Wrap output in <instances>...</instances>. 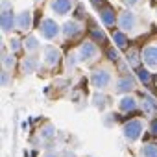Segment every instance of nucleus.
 <instances>
[{"label":"nucleus","mask_w":157,"mask_h":157,"mask_svg":"<svg viewBox=\"0 0 157 157\" xmlns=\"http://www.w3.org/2000/svg\"><path fill=\"white\" fill-rule=\"evenodd\" d=\"M91 102H93V105H94L98 111H105V109H107V105H109V98H107L102 91H96V93L93 94Z\"/></svg>","instance_id":"nucleus-14"},{"label":"nucleus","mask_w":157,"mask_h":157,"mask_svg":"<svg viewBox=\"0 0 157 157\" xmlns=\"http://www.w3.org/2000/svg\"><path fill=\"white\" fill-rule=\"evenodd\" d=\"M102 122H104V126H105V128H113V126L118 122V117H117L115 113H111V115H105V117L102 118Z\"/></svg>","instance_id":"nucleus-24"},{"label":"nucleus","mask_w":157,"mask_h":157,"mask_svg":"<svg viewBox=\"0 0 157 157\" xmlns=\"http://www.w3.org/2000/svg\"><path fill=\"white\" fill-rule=\"evenodd\" d=\"M83 157H93V155H83Z\"/></svg>","instance_id":"nucleus-37"},{"label":"nucleus","mask_w":157,"mask_h":157,"mask_svg":"<svg viewBox=\"0 0 157 157\" xmlns=\"http://www.w3.org/2000/svg\"><path fill=\"white\" fill-rule=\"evenodd\" d=\"M150 133H151V135H157V118H153V120L150 122Z\"/></svg>","instance_id":"nucleus-30"},{"label":"nucleus","mask_w":157,"mask_h":157,"mask_svg":"<svg viewBox=\"0 0 157 157\" xmlns=\"http://www.w3.org/2000/svg\"><path fill=\"white\" fill-rule=\"evenodd\" d=\"M100 21L104 26H113L117 22V13L111 6H102L100 8Z\"/></svg>","instance_id":"nucleus-12"},{"label":"nucleus","mask_w":157,"mask_h":157,"mask_svg":"<svg viewBox=\"0 0 157 157\" xmlns=\"http://www.w3.org/2000/svg\"><path fill=\"white\" fill-rule=\"evenodd\" d=\"M155 13H157V11H155Z\"/></svg>","instance_id":"nucleus-39"},{"label":"nucleus","mask_w":157,"mask_h":157,"mask_svg":"<svg viewBox=\"0 0 157 157\" xmlns=\"http://www.w3.org/2000/svg\"><path fill=\"white\" fill-rule=\"evenodd\" d=\"M37 67H39V59L35 56H26L22 59V72L24 74H32Z\"/></svg>","instance_id":"nucleus-16"},{"label":"nucleus","mask_w":157,"mask_h":157,"mask_svg":"<svg viewBox=\"0 0 157 157\" xmlns=\"http://www.w3.org/2000/svg\"><path fill=\"white\" fill-rule=\"evenodd\" d=\"M113 41H115L117 48H120V50H126V48H128V37H126V32H122V30H115V32H113Z\"/></svg>","instance_id":"nucleus-18"},{"label":"nucleus","mask_w":157,"mask_h":157,"mask_svg":"<svg viewBox=\"0 0 157 157\" xmlns=\"http://www.w3.org/2000/svg\"><path fill=\"white\" fill-rule=\"evenodd\" d=\"M44 157H61V155H59L57 151H46V153H44Z\"/></svg>","instance_id":"nucleus-34"},{"label":"nucleus","mask_w":157,"mask_h":157,"mask_svg":"<svg viewBox=\"0 0 157 157\" xmlns=\"http://www.w3.org/2000/svg\"><path fill=\"white\" fill-rule=\"evenodd\" d=\"M54 133H56V128H54L52 124H46V126L41 129V137H43V139H52Z\"/></svg>","instance_id":"nucleus-25"},{"label":"nucleus","mask_w":157,"mask_h":157,"mask_svg":"<svg viewBox=\"0 0 157 157\" xmlns=\"http://www.w3.org/2000/svg\"><path fill=\"white\" fill-rule=\"evenodd\" d=\"M35 2H41V0H35Z\"/></svg>","instance_id":"nucleus-38"},{"label":"nucleus","mask_w":157,"mask_h":157,"mask_svg":"<svg viewBox=\"0 0 157 157\" xmlns=\"http://www.w3.org/2000/svg\"><path fill=\"white\" fill-rule=\"evenodd\" d=\"M39 46H41V43H39V39H37L35 35H28V37H26V41H24V48H26L30 54L37 52Z\"/></svg>","instance_id":"nucleus-19"},{"label":"nucleus","mask_w":157,"mask_h":157,"mask_svg":"<svg viewBox=\"0 0 157 157\" xmlns=\"http://www.w3.org/2000/svg\"><path fill=\"white\" fill-rule=\"evenodd\" d=\"M118 109H120L122 113H129V111L137 109V98H135V96H131V94L124 96V98L118 102Z\"/></svg>","instance_id":"nucleus-15"},{"label":"nucleus","mask_w":157,"mask_h":157,"mask_svg":"<svg viewBox=\"0 0 157 157\" xmlns=\"http://www.w3.org/2000/svg\"><path fill=\"white\" fill-rule=\"evenodd\" d=\"M120 2L124 4V6H128V8H131V6H135L139 0H120Z\"/></svg>","instance_id":"nucleus-32"},{"label":"nucleus","mask_w":157,"mask_h":157,"mask_svg":"<svg viewBox=\"0 0 157 157\" xmlns=\"http://www.w3.org/2000/svg\"><path fill=\"white\" fill-rule=\"evenodd\" d=\"M8 83H10V72L4 68V70H2V85L8 87Z\"/></svg>","instance_id":"nucleus-29"},{"label":"nucleus","mask_w":157,"mask_h":157,"mask_svg":"<svg viewBox=\"0 0 157 157\" xmlns=\"http://www.w3.org/2000/svg\"><path fill=\"white\" fill-rule=\"evenodd\" d=\"M2 65L4 68H13L15 67V56L13 54H6V50H2Z\"/></svg>","instance_id":"nucleus-22"},{"label":"nucleus","mask_w":157,"mask_h":157,"mask_svg":"<svg viewBox=\"0 0 157 157\" xmlns=\"http://www.w3.org/2000/svg\"><path fill=\"white\" fill-rule=\"evenodd\" d=\"M91 37L96 41V43H105V33L100 30V28H91Z\"/></svg>","instance_id":"nucleus-23"},{"label":"nucleus","mask_w":157,"mask_h":157,"mask_svg":"<svg viewBox=\"0 0 157 157\" xmlns=\"http://www.w3.org/2000/svg\"><path fill=\"white\" fill-rule=\"evenodd\" d=\"M74 8V0H50V10L57 17H65L72 11Z\"/></svg>","instance_id":"nucleus-8"},{"label":"nucleus","mask_w":157,"mask_h":157,"mask_svg":"<svg viewBox=\"0 0 157 157\" xmlns=\"http://www.w3.org/2000/svg\"><path fill=\"white\" fill-rule=\"evenodd\" d=\"M8 10H13L11 2H10V0H2V11H8Z\"/></svg>","instance_id":"nucleus-31"},{"label":"nucleus","mask_w":157,"mask_h":157,"mask_svg":"<svg viewBox=\"0 0 157 157\" xmlns=\"http://www.w3.org/2000/svg\"><path fill=\"white\" fill-rule=\"evenodd\" d=\"M142 131H144V124H142L140 120H137V118L128 120V122L124 124V128H122V135H124V139L129 140V142L139 140V139L142 137Z\"/></svg>","instance_id":"nucleus-3"},{"label":"nucleus","mask_w":157,"mask_h":157,"mask_svg":"<svg viewBox=\"0 0 157 157\" xmlns=\"http://www.w3.org/2000/svg\"><path fill=\"white\" fill-rule=\"evenodd\" d=\"M142 157H157V142H148L140 148Z\"/></svg>","instance_id":"nucleus-20"},{"label":"nucleus","mask_w":157,"mask_h":157,"mask_svg":"<svg viewBox=\"0 0 157 157\" xmlns=\"http://www.w3.org/2000/svg\"><path fill=\"white\" fill-rule=\"evenodd\" d=\"M142 111H144L146 115H153V113L157 111V102L153 100V96L144 94V98H142Z\"/></svg>","instance_id":"nucleus-17"},{"label":"nucleus","mask_w":157,"mask_h":157,"mask_svg":"<svg viewBox=\"0 0 157 157\" xmlns=\"http://www.w3.org/2000/svg\"><path fill=\"white\" fill-rule=\"evenodd\" d=\"M61 157H76V153L74 151H70V150H67V151H63V155Z\"/></svg>","instance_id":"nucleus-35"},{"label":"nucleus","mask_w":157,"mask_h":157,"mask_svg":"<svg viewBox=\"0 0 157 157\" xmlns=\"http://www.w3.org/2000/svg\"><path fill=\"white\" fill-rule=\"evenodd\" d=\"M118 26L122 32H135L137 30V15L129 10L122 11L118 15Z\"/></svg>","instance_id":"nucleus-4"},{"label":"nucleus","mask_w":157,"mask_h":157,"mask_svg":"<svg viewBox=\"0 0 157 157\" xmlns=\"http://www.w3.org/2000/svg\"><path fill=\"white\" fill-rule=\"evenodd\" d=\"M111 80H113V74L109 68H96L93 74H91V83L96 91H104L111 85Z\"/></svg>","instance_id":"nucleus-2"},{"label":"nucleus","mask_w":157,"mask_h":157,"mask_svg":"<svg viewBox=\"0 0 157 157\" xmlns=\"http://www.w3.org/2000/svg\"><path fill=\"white\" fill-rule=\"evenodd\" d=\"M137 78L142 85H148L151 82V72L148 68H137Z\"/></svg>","instance_id":"nucleus-21"},{"label":"nucleus","mask_w":157,"mask_h":157,"mask_svg":"<svg viewBox=\"0 0 157 157\" xmlns=\"http://www.w3.org/2000/svg\"><path fill=\"white\" fill-rule=\"evenodd\" d=\"M10 48H11V54L19 52V50H21V41H19L17 37H13V39L10 41Z\"/></svg>","instance_id":"nucleus-28"},{"label":"nucleus","mask_w":157,"mask_h":157,"mask_svg":"<svg viewBox=\"0 0 157 157\" xmlns=\"http://www.w3.org/2000/svg\"><path fill=\"white\" fill-rule=\"evenodd\" d=\"M107 59H109V61H113V63H118V61H120L118 50H117V48H109V50H107Z\"/></svg>","instance_id":"nucleus-27"},{"label":"nucleus","mask_w":157,"mask_h":157,"mask_svg":"<svg viewBox=\"0 0 157 157\" xmlns=\"http://www.w3.org/2000/svg\"><path fill=\"white\" fill-rule=\"evenodd\" d=\"M61 32H63L61 26H59L54 19H50V17L43 19L41 24H39V35H41L43 39H46V41H54V39H57Z\"/></svg>","instance_id":"nucleus-1"},{"label":"nucleus","mask_w":157,"mask_h":157,"mask_svg":"<svg viewBox=\"0 0 157 157\" xmlns=\"http://www.w3.org/2000/svg\"><path fill=\"white\" fill-rule=\"evenodd\" d=\"M32 28V11L24 10L22 13L17 15V30L19 32H28Z\"/></svg>","instance_id":"nucleus-13"},{"label":"nucleus","mask_w":157,"mask_h":157,"mask_svg":"<svg viewBox=\"0 0 157 157\" xmlns=\"http://www.w3.org/2000/svg\"><path fill=\"white\" fill-rule=\"evenodd\" d=\"M142 61L146 63L148 68H157V46H144V50L140 52Z\"/></svg>","instance_id":"nucleus-11"},{"label":"nucleus","mask_w":157,"mask_h":157,"mask_svg":"<svg viewBox=\"0 0 157 157\" xmlns=\"http://www.w3.org/2000/svg\"><path fill=\"white\" fill-rule=\"evenodd\" d=\"M89 2H91V4H93V6H98V4H100V2H102V0H89Z\"/></svg>","instance_id":"nucleus-36"},{"label":"nucleus","mask_w":157,"mask_h":157,"mask_svg":"<svg viewBox=\"0 0 157 157\" xmlns=\"http://www.w3.org/2000/svg\"><path fill=\"white\" fill-rule=\"evenodd\" d=\"M82 32H83V28H82V24L78 22V21H67V22L63 24V35H65L67 39H76V37H80Z\"/></svg>","instance_id":"nucleus-10"},{"label":"nucleus","mask_w":157,"mask_h":157,"mask_svg":"<svg viewBox=\"0 0 157 157\" xmlns=\"http://www.w3.org/2000/svg\"><path fill=\"white\" fill-rule=\"evenodd\" d=\"M0 26H2L4 33H10V32H13V28H17V17H15L13 10L2 11V15H0Z\"/></svg>","instance_id":"nucleus-9"},{"label":"nucleus","mask_w":157,"mask_h":157,"mask_svg":"<svg viewBox=\"0 0 157 157\" xmlns=\"http://www.w3.org/2000/svg\"><path fill=\"white\" fill-rule=\"evenodd\" d=\"M135 89V78L133 76H122L115 82V94H126V93H131Z\"/></svg>","instance_id":"nucleus-7"},{"label":"nucleus","mask_w":157,"mask_h":157,"mask_svg":"<svg viewBox=\"0 0 157 157\" xmlns=\"http://www.w3.org/2000/svg\"><path fill=\"white\" fill-rule=\"evenodd\" d=\"M139 59H142V56H139L137 50H133V52L128 54V63H129L131 67H137V65H139Z\"/></svg>","instance_id":"nucleus-26"},{"label":"nucleus","mask_w":157,"mask_h":157,"mask_svg":"<svg viewBox=\"0 0 157 157\" xmlns=\"http://www.w3.org/2000/svg\"><path fill=\"white\" fill-rule=\"evenodd\" d=\"M76 65V56L72 54V56H68V67H74Z\"/></svg>","instance_id":"nucleus-33"},{"label":"nucleus","mask_w":157,"mask_h":157,"mask_svg":"<svg viewBox=\"0 0 157 157\" xmlns=\"http://www.w3.org/2000/svg\"><path fill=\"white\" fill-rule=\"evenodd\" d=\"M43 59L46 63V67H57V63L61 61V52L57 46L54 44H46L43 48Z\"/></svg>","instance_id":"nucleus-6"},{"label":"nucleus","mask_w":157,"mask_h":157,"mask_svg":"<svg viewBox=\"0 0 157 157\" xmlns=\"http://www.w3.org/2000/svg\"><path fill=\"white\" fill-rule=\"evenodd\" d=\"M96 56H98V48L91 41L89 43H83L80 46V50H78V59H80L82 63H91V61L96 59Z\"/></svg>","instance_id":"nucleus-5"}]
</instances>
